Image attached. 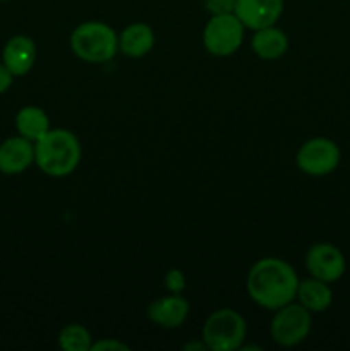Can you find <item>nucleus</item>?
Segmentation results:
<instances>
[{
  "label": "nucleus",
  "instance_id": "obj_1",
  "mask_svg": "<svg viewBox=\"0 0 350 351\" xmlns=\"http://www.w3.org/2000/svg\"><path fill=\"white\" fill-rule=\"evenodd\" d=\"M299 278L280 257H263L250 266L246 290L250 300L266 311H278L297 297Z\"/></svg>",
  "mask_w": 350,
  "mask_h": 351
},
{
  "label": "nucleus",
  "instance_id": "obj_2",
  "mask_svg": "<svg viewBox=\"0 0 350 351\" xmlns=\"http://www.w3.org/2000/svg\"><path fill=\"white\" fill-rule=\"evenodd\" d=\"M81 156V143L67 129H50L34 143V163L47 177H69L79 167Z\"/></svg>",
  "mask_w": 350,
  "mask_h": 351
},
{
  "label": "nucleus",
  "instance_id": "obj_3",
  "mask_svg": "<svg viewBox=\"0 0 350 351\" xmlns=\"http://www.w3.org/2000/svg\"><path fill=\"white\" fill-rule=\"evenodd\" d=\"M69 45L79 60L106 64L119 53V33L102 21H86L72 31Z\"/></svg>",
  "mask_w": 350,
  "mask_h": 351
},
{
  "label": "nucleus",
  "instance_id": "obj_4",
  "mask_svg": "<svg viewBox=\"0 0 350 351\" xmlns=\"http://www.w3.org/2000/svg\"><path fill=\"white\" fill-rule=\"evenodd\" d=\"M247 336L246 319L233 308L215 311L202 326V343L209 351H235Z\"/></svg>",
  "mask_w": 350,
  "mask_h": 351
},
{
  "label": "nucleus",
  "instance_id": "obj_5",
  "mask_svg": "<svg viewBox=\"0 0 350 351\" xmlns=\"http://www.w3.org/2000/svg\"><path fill=\"white\" fill-rule=\"evenodd\" d=\"M246 27L233 12L211 16L202 29V45L213 57L225 58L235 53L244 43Z\"/></svg>",
  "mask_w": 350,
  "mask_h": 351
},
{
  "label": "nucleus",
  "instance_id": "obj_6",
  "mask_svg": "<svg viewBox=\"0 0 350 351\" xmlns=\"http://www.w3.org/2000/svg\"><path fill=\"white\" fill-rule=\"evenodd\" d=\"M312 328V314L299 302H290L275 311L270 324L271 339L281 348H292L305 341Z\"/></svg>",
  "mask_w": 350,
  "mask_h": 351
},
{
  "label": "nucleus",
  "instance_id": "obj_7",
  "mask_svg": "<svg viewBox=\"0 0 350 351\" xmlns=\"http://www.w3.org/2000/svg\"><path fill=\"white\" fill-rule=\"evenodd\" d=\"M342 151L335 141L328 137H312L299 147L295 163L302 173L309 177H326L338 168Z\"/></svg>",
  "mask_w": 350,
  "mask_h": 351
},
{
  "label": "nucleus",
  "instance_id": "obj_8",
  "mask_svg": "<svg viewBox=\"0 0 350 351\" xmlns=\"http://www.w3.org/2000/svg\"><path fill=\"white\" fill-rule=\"evenodd\" d=\"M305 269L316 280L335 283L345 273V257L333 243L319 242L309 247L305 252Z\"/></svg>",
  "mask_w": 350,
  "mask_h": 351
},
{
  "label": "nucleus",
  "instance_id": "obj_9",
  "mask_svg": "<svg viewBox=\"0 0 350 351\" xmlns=\"http://www.w3.org/2000/svg\"><path fill=\"white\" fill-rule=\"evenodd\" d=\"M233 14L246 29L275 26L283 14V0H235Z\"/></svg>",
  "mask_w": 350,
  "mask_h": 351
},
{
  "label": "nucleus",
  "instance_id": "obj_10",
  "mask_svg": "<svg viewBox=\"0 0 350 351\" xmlns=\"http://www.w3.org/2000/svg\"><path fill=\"white\" fill-rule=\"evenodd\" d=\"M189 312L191 305L182 293H168L167 297L156 298L146 308L148 319L163 329L180 328L189 317Z\"/></svg>",
  "mask_w": 350,
  "mask_h": 351
},
{
  "label": "nucleus",
  "instance_id": "obj_11",
  "mask_svg": "<svg viewBox=\"0 0 350 351\" xmlns=\"http://www.w3.org/2000/svg\"><path fill=\"white\" fill-rule=\"evenodd\" d=\"M34 163V143L26 137H9L0 144V173H24Z\"/></svg>",
  "mask_w": 350,
  "mask_h": 351
},
{
  "label": "nucleus",
  "instance_id": "obj_12",
  "mask_svg": "<svg viewBox=\"0 0 350 351\" xmlns=\"http://www.w3.org/2000/svg\"><path fill=\"white\" fill-rule=\"evenodd\" d=\"M36 57V43L30 36L16 34L3 47L2 64L12 72L14 77H23L33 69Z\"/></svg>",
  "mask_w": 350,
  "mask_h": 351
},
{
  "label": "nucleus",
  "instance_id": "obj_13",
  "mask_svg": "<svg viewBox=\"0 0 350 351\" xmlns=\"http://www.w3.org/2000/svg\"><path fill=\"white\" fill-rule=\"evenodd\" d=\"M154 47V33L146 23H132L119 33V51L129 58H141Z\"/></svg>",
  "mask_w": 350,
  "mask_h": 351
},
{
  "label": "nucleus",
  "instance_id": "obj_14",
  "mask_svg": "<svg viewBox=\"0 0 350 351\" xmlns=\"http://www.w3.org/2000/svg\"><path fill=\"white\" fill-rule=\"evenodd\" d=\"M250 50L263 60H278L288 50V36L277 26L261 27L250 38Z\"/></svg>",
  "mask_w": 350,
  "mask_h": 351
},
{
  "label": "nucleus",
  "instance_id": "obj_15",
  "mask_svg": "<svg viewBox=\"0 0 350 351\" xmlns=\"http://www.w3.org/2000/svg\"><path fill=\"white\" fill-rule=\"evenodd\" d=\"M295 300L302 307L307 308L311 314H321V312L328 311L329 305L333 304V291L329 288V283L311 276L309 280L299 281Z\"/></svg>",
  "mask_w": 350,
  "mask_h": 351
},
{
  "label": "nucleus",
  "instance_id": "obj_16",
  "mask_svg": "<svg viewBox=\"0 0 350 351\" xmlns=\"http://www.w3.org/2000/svg\"><path fill=\"white\" fill-rule=\"evenodd\" d=\"M16 129L19 136L26 137L31 143H36L51 129L50 119L38 106H23L16 115Z\"/></svg>",
  "mask_w": 350,
  "mask_h": 351
},
{
  "label": "nucleus",
  "instance_id": "obj_17",
  "mask_svg": "<svg viewBox=\"0 0 350 351\" xmlns=\"http://www.w3.org/2000/svg\"><path fill=\"white\" fill-rule=\"evenodd\" d=\"M58 346L64 351H91L93 336L86 326L72 322L58 332Z\"/></svg>",
  "mask_w": 350,
  "mask_h": 351
},
{
  "label": "nucleus",
  "instance_id": "obj_18",
  "mask_svg": "<svg viewBox=\"0 0 350 351\" xmlns=\"http://www.w3.org/2000/svg\"><path fill=\"white\" fill-rule=\"evenodd\" d=\"M163 283L168 293H182L185 290L187 280H185V274L180 269L174 267V269L167 271V274L163 278Z\"/></svg>",
  "mask_w": 350,
  "mask_h": 351
},
{
  "label": "nucleus",
  "instance_id": "obj_19",
  "mask_svg": "<svg viewBox=\"0 0 350 351\" xmlns=\"http://www.w3.org/2000/svg\"><path fill=\"white\" fill-rule=\"evenodd\" d=\"M205 7L211 16L230 14L235 9V0H205Z\"/></svg>",
  "mask_w": 350,
  "mask_h": 351
},
{
  "label": "nucleus",
  "instance_id": "obj_20",
  "mask_svg": "<svg viewBox=\"0 0 350 351\" xmlns=\"http://www.w3.org/2000/svg\"><path fill=\"white\" fill-rule=\"evenodd\" d=\"M130 348L127 345H124L122 341L115 338L108 339H98V341H93L91 351H129Z\"/></svg>",
  "mask_w": 350,
  "mask_h": 351
},
{
  "label": "nucleus",
  "instance_id": "obj_21",
  "mask_svg": "<svg viewBox=\"0 0 350 351\" xmlns=\"http://www.w3.org/2000/svg\"><path fill=\"white\" fill-rule=\"evenodd\" d=\"M12 82H14V74L5 67V65L0 64V95L9 91Z\"/></svg>",
  "mask_w": 350,
  "mask_h": 351
}]
</instances>
